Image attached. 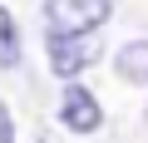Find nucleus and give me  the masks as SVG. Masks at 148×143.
Returning <instances> with one entry per match:
<instances>
[{"mask_svg":"<svg viewBox=\"0 0 148 143\" xmlns=\"http://www.w3.org/2000/svg\"><path fill=\"white\" fill-rule=\"evenodd\" d=\"M0 143H15V114L0 104Z\"/></svg>","mask_w":148,"mask_h":143,"instance_id":"6","label":"nucleus"},{"mask_svg":"<svg viewBox=\"0 0 148 143\" xmlns=\"http://www.w3.org/2000/svg\"><path fill=\"white\" fill-rule=\"evenodd\" d=\"M109 15H114V0H45L49 35H94Z\"/></svg>","mask_w":148,"mask_h":143,"instance_id":"1","label":"nucleus"},{"mask_svg":"<svg viewBox=\"0 0 148 143\" xmlns=\"http://www.w3.org/2000/svg\"><path fill=\"white\" fill-rule=\"evenodd\" d=\"M0 69H20V25L0 5Z\"/></svg>","mask_w":148,"mask_h":143,"instance_id":"5","label":"nucleus"},{"mask_svg":"<svg viewBox=\"0 0 148 143\" xmlns=\"http://www.w3.org/2000/svg\"><path fill=\"white\" fill-rule=\"evenodd\" d=\"M59 123L69 133H99L104 128V104L84 89V84H69L64 99H59Z\"/></svg>","mask_w":148,"mask_h":143,"instance_id":"3","label":"nucleus"},{"mask_svg":"<svg viewBox=\"0 0 148 143\" xmlns=\"http://www.w3.org/2000/svg\"><path fill=\"white\" fill-rule=\"evenodd\" d=\"M45 44H49V69L59 79H79L89 64H99V54H104V40H99V30L94 35H45Z\"/></svg>","mask_w":148,"mask_h":143,"instance_id":"2","label":"nucleus"},{"mask_svg":"<svg viewBox=\"0 0 148 143\" xmlns=\"http://www.w3.org/2000/svg\"><path fill=\"white\" fill-rule=\"evenodd\" d=\"M114 74L123 84H148V40H128L114 54Z\"/></svg>","mask_w":148,"mask_h":143,"instance_id":"4","label":"nucleus"}]
</instances>
